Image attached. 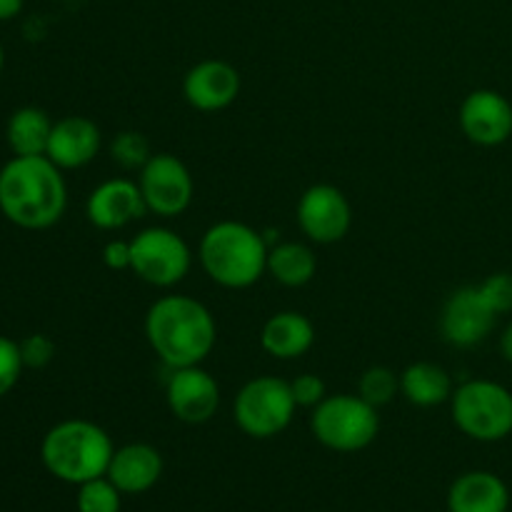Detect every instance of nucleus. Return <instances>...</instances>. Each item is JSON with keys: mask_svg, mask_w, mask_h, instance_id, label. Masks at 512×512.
Wrapping results in <instances>:
<instances>
[{"mask_svg": "<svg viewBox=\"0 0 512 512\" xmlns=\"http://www.w3.org/2000/svg\"><path fill=\"white\" fill-rule=\"evenodd\" d=\"M68 208L63 170L48 155H13L0 168V213L23 230L53 228Z\"/></svg>", "mask_w": 512, "mask_h": 512, "instance_id": "1", "label": "nucleus"}, {"mask_svg": "<svg viewBox=\"0 0 512 512\" xmlns=\"http://www.w3.org/2000/svg\"><path fill=\"white\" fill-rule=\"evenodd\" d=\"M145 338L153 353L175 368L203 365L218 340L213 313L190 295H163L145 313Z\"/></svg>", "mask_w": 512, "mask_h": 512, "instance_id": "2", "label": "nucleus"}, {"mask_svg": "<svg viewBox=\"0 0 512 512\" xmlns=\"http://www.w3.org/2000/svg\"><path fill=\"white\" fill-rule=\"evenodd\" d=\"M268 250L263 233L238 220H220L205 230L198 258L213 283L228 290H245L268 273Z\"/></svg>", "mask_w": 512, "mask_h": 512, "instance_id": "3", "label": "nucleus"}, {"mask_svg": "<svg viewBox=\"0 0 512 512\" xmlns=\"http://www.w3.org/2000/svg\"><path fill=\"white\" fill-rule=\"evenodd\" d=\"M115 448L110 435L93 420L70 418L53 425L40 443V460L53 478L70 485L103 478Z\"/></svg>", "mask_w": 512, "mask_h": 512, "instance_id": "4", "label": "nucleus"}, {"mask_svg": "<svg viewBox=\"0 0 512 512\" xmlns=\"http://www.w3.org/2000/svg\"><path fill=\"white\" fill-rule=\"evenodd\" d=\"M453 423L478 443H500L512 435V393L495 380H468L450 395Z\"/></svg>", "mask_w": 512, "mask_h": 512, "instance_id": "5", "label": "nucleus"}, {"mask_svg": "<svg viewBox=\"0 0 512 512\" xmlns=\"http://www.w3.org/2000/svg\"><path fill=\"white\" fill-rule=\"evenodd\" d=\"M310 430L323 448L335 453H358L378 438L380 415L378 408L365 403L360 395H328L313 408Z\"/></svg>", "mask_w": 512, "mask_h": 512, "instance_id": "6", "label": "nucleus"}, {"mask_svg": "<svg viewBox=\"0 0 512 512\" xmlns=\"http://www.w3.org/2000/svg\"><path fill=\"white\" fill-rule=\"evenodd\" d=\"M295 408L298 403H295L288 380H280L275 375H258L248 380L235 395L233 418L248 438L268 440L293 423Z\"/></svg>", "mask_w": 512, "mask_h": 512, "instance_id": "7", "label": "nucleus"}, {"mask_svg": "<svg viewBox=\"0 0 512 512\" xmlns=\"http://www.w3.org/2000/svg\"><path fill=\"white\" fill-rule=\"evenodd\" d=\"M193 265L188 243L175 230L153 225L130 240V270L143 283L155 288H173L183 283Z\"/></svg>", "mask_w": 512, "mask_h": 512, "instance_id": "8", "label": "nucleus"}, {"mask_svg": "<svg viewBox=\"0 0 512 512\" xmlns=\"http://www.w3.org/2000/svg\"><path fill=\"white\" fill-rule=\"evenodd\" d=\"M148 213L160 218H178L190 208L195 195L193 175L188 165L173 153H153L138 175Z\"/></svg>", "mask_w": 512, "mask_h": 512, "instance_id": "9", "label": "nucleus"}, {"mask_svg": "<svg viewBox=\"0 0 512 512\" xmlns=\"http://www.w3.org/2000/svg\"><path fill=\"white\" fill-rule=\"evenodd\" d=\"M300 230L308 235L310 243L333 245L348 235L350 223H353V210H350L348 198L340 188L330 183L310 185L298 200L295 208Z\"/></svg>", "mask_w": 512, "mask_h": 512, "instance_id": "10", "label": "nucleus"}, {"mask_svg": "<svg viewBox=\"0 0 512 512\" xmlns=\"http://www.w3.org/2000/svg\"><path fill=\"white\" fill-rule=\"evenodd\" d=\"M495 320H498V313L490 308L478 285H465L445 300L440 330L453 348L468 350L488 340L495 328Z\"/></svg>", "mask_w": 512, "mask_h": 512, "instance_id": "11", "label": "nucleus"}, {"mask_svg": "<svg viewBox=\"0 0 512 512\" xmlns=\"http://www.w3.org/2000/svg\"><path fill=\"white\" fill-rule=\"evenodd\" d=\"M458 123L470 143L498 148L512 138V103L498 90L478 88L460 103Z\"/></svg>", "mask_w": 512, "mask_h": 512, "instance_id": "12", "label": "nucleus"}, {"mask_svg": "<svg viewBox=\"0 0 512 512\" xmlns=\"http://www.w3.org/2000/svg\"><path fill=\"white\" fill-rule=\"evenodd\" d=\"M165 400L175 420L185 425H203L218 413L220 385L200 365L175 368L165 383Z\"/></svg>", "mask_w": 512, "mask_h": 512, "instance_id": "13", "label": "nucleus"}, {"mask_svg": "<svg viewBox=\"0 0 512 512\" xmlns=\"http://www.w3.org/2000/svg\"><path fill=\"white\" fill-rule=\"evenodd\" d=\"M183 95L190 108L200 113H218L238 100L240 73L228 60H200L185 73Z\"/></svg>", "mask_w": 512, "mask_h": 512, "instance_id": "14", "label": "nucleus"}, {"mask_svg": "<svg viewBox=\"0 0 512 512\" xmlns=\"http://www.w3.org/2000/svg\"><path fill=\"white\" fill-rule=\"evenodd\" d=\"M145 208L140 185L128 178H110L100 183L85 203V215L98 230H120L143 218Z\"/></svg>", "mask_w": 512, "mask_h": 512, "instance_id": "15", "label": "nucleus"}, {"mask_svg": "<svg viewBox=\"0 0 512 512\" xmlns=\"http://www.w3.org/2000/svg\"><path fill=\"white\" fill-rule=\"evenodd\" d=\"M103 135L100 128L85 115H65L58 123H53L48 140V155L60 170H78L93 163L100 153Z\"/></svg>", "mask_w": 512, "mask_h": 512, "instance_id": "16", "label": "nucleus"}, {"mask_svg": "<svg viewBox=\"0 0 512 512\" xmlns=\"http://www.w3.org/2000/svg\"><path fill=\"white\" fill-rule=\"evenodd\" d=\"M105 475L123 495L148 493L163 475V455L148 443H128L115 450Z\"/></svg>", "mask_w": 512, "mask_h": 512, "instance_id": "17", "label": "nucleus"}, {"mask_svg": "<svg viewBox=\"0 0 512 512\" xmlns=\"http://www.w3.org/2000/svg\"><path fill=\"white\" fill-rule=\"evenodd\" d=\"M510 490L500 475L488 470L463 473L448 490L450 512H508Z\"/></svg>", "mask_w": 512, "mask_h": 512, "instance_id": "18", "label": "nucleus"}, {"mask_svg": "<svg viewBox=\"0 0 512 512\" xmlns=\"http://www.w3.org/2000/svg\"><path fill=\"white\" fill-rule=\"evenodd\" d=\"M315 328L310 318L295 310H283L265 320L260 330V345L275 360H298L313 348Z\"/></svg>", "mask_w": 512, "mask_h": 512, "instance_id": "19", "label": "nucleus"}, {"mask_svg": "<svg viewBox=\"0 0 512 512\" xmlns=\"http://www.w3.org/2000/svg\"><path fill=\"white\" fill-rule=\"evenodd\" d=\"M453 390L448 370L440 368L438 363L418 360L400 373V393L415 408H435V405L450 403Z\"/></svg>", "mask_w": 512, "mask_h": 512, "instance_id": "20", "label": "nucleus"}, {"mask_svg": "<svg viewBox=\"0 0 512 512\" xmlns=\"http://www.w3.org/2000/svg\"><path fill=\"white\" fill-rule=\"evenodd\" d=\"M268 273L273 275L275 283L285 288H303L318 273V258L310 245L295 243V240L270 245Z\"/></svg>", "mask_w": 512, "mask_h": 512, "instance_id": "21", "label": "nucleus"}, {"mask_svg": "<svg viewBox=\"0 0 512 512\" xmlns=\"http://www.w3.org/2000/svg\"><path fill=\"white\" fill-rule=\"evenodd\" d=\"M53 130V120L48 118L43 108L25 105L10 115L5 125V140L13 155H45Z\"/></svg>", "mask_w": 512, "mask_h": 512, "instance_id": "22", "label": "nucleus"}, {"mask_svg": "<svg viewBox=\"0 0 512 512\" xmlns=\"http://www.w3.org/2000/svg\"><path fill=\"white\" fill-rule=\"evenodd\" d=\"M398 393L400 375H395V370L385 368V365H373L358 380V395L365 403L373 405V408H383V405L393 403Z\"/></svg>", "mask_w": 512, "mask_h": 512, "instance_id": "23", "label": "nucleus"}, {"mask_svg": "<svg viewBox=\"0 0 512 512\" xmlns=\"http://www.w3.org/2000/svg\"><path fill=\"white\" fill-rule=\"evenodd\" d=\"M150 143L138 130H123L110 140V158L123 170H140L150 160Z\"/></svg>", "mask_w": 512, "mask_h": 512, "instance_id": "24", "label": "nucleus"}, {"mask_svg": "<svg viewBox=\"0 0 512 512\" xmlns=\"http://www.w3.org/2000/svg\"><path fill=\"white\" fill-rule=\"evenodd\" d=\"M120 490L115 488L108 480L103 478L88 480V483L78 485V512H120Z\"/></svg>", "mask_w": 512, "mask_h": 512, "instance_id": "25", "label": "nucleus"}, {"mask_svg": "<svg viewBox=\"0 0 512 512\" xmlns=\"http://www.w3.org/2000/svg\"><path fill=\"white\" fill-rule=\"evenodd\" d=\"M23 370L25 363L20 355V343L8 335H0V398H5L18 385Z\"/></svg>", "mask_w": 512, "mask_h": 512, "instance_id": "26", "label": "nucleus"}, {"mask_svg": "<svg viewBox=\"0 0 512 512\" xmlns=\"http://www.w3.org/2000/svg\"><path fill=\"white\" fill-rule=\"evenodd\" d=\"M483 298L498 315L512 313V273H493L478 285Z\"/></svg>", "mask_w": 512, "mask_h": 512, "instance_id": "27", "label": "nucleus"}, {"mask_svg": "<svg viewBox=\"0 0 512 512\" xmlns=\"http://www.w3.org/2000/svg\"><path fill=\"white\" fill-rule=\"evenodd\" d=\"M290 390H293V398L298 403V408H315V405H320L328 398L325 380L313 373H303L295 380H290Z\"/></svg>", "mask_w": 512, "mask_h": 512, "instance_id": "28", "label": "nucleus"}, {"mask_svg": "<svg viewBox=\"0 0 512 512\" xmlns=\"http://www.w3.org/2000/svg\"><path fill=\"white\" fill-rule=\"evenodd\" d=\"M20 355H23L25 368L40 370L53 360L55 355V343L43 333H33L28 338L20 340Z\"/></svg>", "mask_w": 512, "mask_h": 512, "instance_id": "29", "label": "nucleus"}, {"mask_svg": "<svg viewBox=\"0 0 512 512\" xmlns=\"http://www.w3.org/2000/svg\"><path fill=\"white\" fill-rule=\"evenodd\" d=\"M103 263L110 270H130V240H110L103 248Z\"/></svg>", "mask_w": 512, "mask_h": 512, "instance_id": "30", "label": "nucleus"}, {"mask_svg": "<svg viewBox=\"0 0 512 512\" xmlns=\"http://www.w3.org/2000/svg\"><path fill=\"white\" fill-rule=\"evenodd\" d=\"M23 5L25 0H0V23L18 18L23 13Z\"/></svg>", "mask_w": 512, "mask_h": 512, "instance_id": "31", "label": "nucleus"}, {"mask_svg": "<svg viewBox=\"0 0 512 512\" xmlns=\"http://www.w3.org/2000/svg\"><path fill=\"white\" fill-rule=\"evenodd\" d=\"M498 345H500V355H503L505 363L512 365V320L508 325H505L503 333H500Z\"/></svg>", "mask_w": 512, "mask_h": 512, "instance_id": "32", "label": "nucleus"}, {"mask_svg": "<svg viewBox=\"0 0 512 512\" xmlns=\"http://www.w3.org/2000/svg\"><path fill=\"white\" fill-rule=\"evenodd\" d=\"M3 65H5V50H3V43H0V73H3Z\"/></svg>", "mask_w": 512, "mask_h": 512, "instance_id": "33", "label": "nucleus"}]
</instances>
